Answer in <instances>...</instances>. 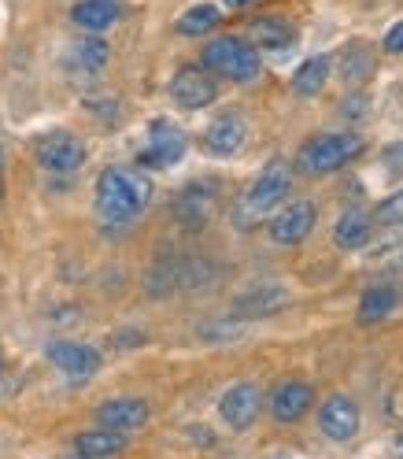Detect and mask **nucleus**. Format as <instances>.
<instances>
[{
    "mask_svg": "<svg viewBox=\"0 0 403 459\" xmlns=\"http://www.w3.org/2000/svg\"><path fill=\"white\" fill-rule=\"evenodd\" d=\"M175 215L182 226L189 230H200L211 215H215V189L208 182H193L182 196H178V204H175Z\"/></svg>",
    "mask_w": 403,
    "mask_h": 459,
    "instance_id": "nucleus-15",
    "label": "nucleus"
},
{
    "mask_svg": "<svg viewBox=\"0 0 403 459\" xmlns=\"http://www.w3.org/2000/svg\"><path fill=\"white\" fill-rule=\"evenodd\" d=\"M219 19H222V12H219L215 4H196V8H189V12L178 19V34H185V38H204L208 30H215V26H219Z\"/></svg>",
    "mask_w": 403,
    "mask_h": 459,
    "instance_id": "nucleus-23",
    "label": "nucleus"
},
{
    "mask_svg": "<svg viewBox=\"0 0 403 459\" xmlns=\"http://www.w3.org/2000/svg\"><path fill=\"white\" fill-rule=\"evenodd\" d=\"M370 230H373L370 212L366 208H348V212L337 219V226H333V241L344 252H356V248L370 245Z\"/></svg>",
    "mask_w": 403,
    "mask_h": 459,
    "instance_id": "nucleus-17",
    "label": "nucleus"
},
{
    "mask_svg": "<svg viewBox=\"0 0 403 459\" xmlns=\"http://www.w3.org/2000/svg\"><path fill=\"white\" fill-rule=\"evenodd\" d=\"M149 415H152V408L141 396H115V400H104V404L97 408V422L104 429H115V434L141 429L149 422Z\"/></svg>",
    "mask_w": 403,
    "mask_h": 459,
    "instance_id": "nucleus-13",
    "label": "nucleus"
},
{
    "mask_svg": "<svg viewBox=\"0 0 403 459\" xmlns=\"http://www.w3.org/2000/svg\"><path fill=\"white\" fill-rule=\"evenodd\" d=\"M226 8H248V4H255V0H222Z\"/></svg>",
    "mask_w": 403,
    "mask_h": 459,
    "instance_id": "nucleus-27",
    "label": "nucleus"
},
{
    "mask_svg": "<svg viewBox=\"0 0 403 459\" xmlns=\"http://www.w3.org/2000/svg\"><path fill=\"white\" fill-rule=\"evenodd\" d=\"M244 141H248V123H244V115L241 111H226L219 115V119L204 130V149L219 160H229V156H237L244 149Z\"/></svg>",
    "mask_w": 403,
    "mask_h": 459,
    "instance_id": "nucleus-11",
    "label": "nucleus"
},
{
    "mask_svg": "<svg viewBox=\"0 0 403 459\" xmlns=\"http://www.w3.org/2000/svg\"><path fill=\"white\" fill-rule=\"evenodd\" d=\"M34 156L45 170H52V175H71V170H78L85 163V145L74 137V134H45L38 145H34Z\"/></svg>",
    "mask_w": 403,
    "mask_h": 459,
    "instance_id": "nucleus-6",
    "label": "nucleus"
},
{
    "mask_svg": "<svg viewBox=\"0 0 403 459\" xmlns=\"http://www.w3.org/2000/svg\"><path fill=\"white\" fill-rule=\"evenodd\" d=\"M289 189H293L289 163H285V160H270L263 170H259V178L252 182V189L244 193L237 222L241 226H255L259 219H267L274 208H281V200L289 196Z\"/></svg>",
    "mask_w": 403,
    "mask_h": 459,
    "instance_id": "nucleus-2",
    "label": "nucleus"
},
{
    "mask_svg": "<svg viewBox=\"0 0 403 459\" xmlns=\"http://www.w3.org/2000/svg\"><path fill=\"white\" fill-rule=\"evenodd\" d=\"M48 363L56 370H64L71 382H85L100 370V352L93 344H81V341H52L48 344Z\"/></svg>",
    "mask_w": 403,
    "mask_h": 459,
    "instance_id": "nucleus-8",
    "label": "nucleus"
},
{
    "mask_svg": "<svg viewBox=\"0 0 403 459\" xmlns=\"http://www.w3.org/2000/svg\"><path fill=\"white\" fill-rule=\"evenodd\" d=\"M392 307H396V290H392V285H378V290L363 293V304L356 311V319L359 323H378V319H385Z\"/></svg>",
    "mask_w": 403,
    "mask_h": 459,
    "instance_id": "nucleus-22",
    "label": "nucleus"
},
{
    "mask_svg": "<svg viewBox=\"0 0 403 459\" xmlns=\"http://www.w3.org/2000/svg\"><path fill=\"white\" fill-rule=\"evenodd\" d=\"M126 448V434H115V429H85L74 437V452L85 459H111Z\"/></svg>",
    "mask_w": 403,
    "mask_h": 459,
    "instance_id": "nucleus-18",
    "label": "nucleus"
},
{
    "mask_svg": "<svg viewBox=\"0 0 403 459\" xmlns=\"http://www.w3.org/2000/svg\"><path fill=\"white\" fill-rule=\"evenodd\" d=\"M248 30H252V41L263 45V48H281V45H289L296 38L293 26L285 19H259V22L248 26Z\"/></svg>",
    "mask_w": 403,
    "mask_h": 459,
    "instance_id": "nucleus-24",
    "label": "nucleus"
},
{
    "mask_svg": "<svg viewBox=\"0 0 403 459\" xmlns=\"http://www.w3.org/2000/svg\"><path fill=\"white\" fill-rule=\"evenodd\" d=\"M363 426V415H359V404L348 396V393H330L319 408V429L330 437V441H352Z\"/></svg>",
    "mask_w": 403,
    "mask_h": 459,
    "instance_id": "nucleus-7",
    "label": "nucleus"
},
{
    "mask_svg": "<svg viewBox=\"0 0 403 459\" xmlns=\"http://www.w3.org/2000/svg\"><path fill=\"white\" fill-rule=\"evenodd\" d=\"M0 178H4V149H0Z\"/></svg>",
    "mask_w": 403,
    "mask_h": 459,
    "instance_id": "nucleus-29",
    "label": "nucleus"
},
{
    "mask_svg": "<svg viewBox=\"0 0 403 459\" xmlns=\"http://www.w3.org/2000/svg\"><path fill=\"white\" fill-rule=\"evenodd\" d=\"M385 48H389V52H403V19L389 26V34H385Z\"/></svg>",
    "mask_w": 403,
    "mask_h": 459,
    "instance_id": "nucleus-26",
    "label": "nucleus"
},
{
    "mask_svg": "<svg viewBox=\"0 0 403 459\" xmlns=\"http://www.w3.org/2000/svg\"><path fill=\"white\" fill-rule=\"evenodd\" d=\"M123 19V8L115 0H78L71 8V22L85 34H104Z\"/></svg>",
    "mask_w": 403,
    "mask_h": 459,
    "instance_id": "nucleus-16",
    "label": "nucleus"
},
{
    "mask_svg": "<svg viewBox=\"0 0 403 459\" xmlns=\"http://www.w3.org/2000/svg\"><path fill=\"white\" fill-rule=\"evenodd\" d=\"M74 459H85V455H74Z\"/></svg>",
    "mask_w": 403,
    "mask_h": 459,
    "instance_id": "nucleus-30",
    "label": "nucleus"
},
{
    "mask_svg": "<svg viewBox=\"0 0 403 459\" xmlns=\"http://www.w3.org/2000/svg\"><path fill=\"white\" fill-rule=\"evenodd\" d=\"M373 222H382V226H403V189L392 193L389 200H382L378 212H373Z\"/></svg>",
    "mask_w": 403,
    "mask_h": 459,
    "instance_id": "nucleus-25",
    "label": "nucleus"
},
{
    "mask_svg": "<svg viewBox=\"0 0 403 459\" xmlns=\"http://www.w3.org/2000/svg\"><path fill=\"white\" fill-rule=\"evenodd\" d=\"M170 97H175V104L185 111H200V108L215 104L219 85H215L211 71H204V67H182L175 78H170Z\"/></svg>",
    "mask_w": 403,
    "mask_h": 459,
    "instance_id": "nucleus-10",
    "label": "nucleus"
},
{
    "mask_svg": "<svg viewBox=\"0 0 403 459\" xmlns=\"http://www.w3.org/2000/svg\"><path fill=\"white\" fill-rule=\"evenodd\" d=\"M285 304H289V293H285L281 285H255V290L237 297V311L252 315V319H259V315H270V311H278Z\"/></svg>",
    "mask_w": 403,
    "mask_h": 459,
    "instance_id": "nucleus-19",
    "label": "nucleus"
},
{
    "mask_svg": "<svg viewBox=\"0 0 403 459\" xmlns=\"http://www.w3.org/2000/svg\"><path fill=\"white\" fill-rule=\"evenodd\" d=\"M359 152H363V141L356 134H319L304 145L300 167L307 175H333V170L348 167Z\"/></svg>",
    "mask_w": 403,
    "mask_h": 459,
    "instance_id": "nucleus-4",
    "label": "nucleus"
},
{
    "mask_svg": "<svg viewBox=\"0 0 403 459\" xmlns=\"http://www.w3.org/2000/svg\"><path fill=\"white\" fill-rule=\"evenodd\" d=\"M107 64V45L100 41V34H85L74 48H71V67L74 71H100Z\"/></svg>",
    "mask_w": 403,
    "mask_h": 459,
    "instance_id": "nucleus-21",
    "label": "nucleus"
},
{
    "mask_svg": "<svg viewBox=\"0 0 403 459\" xmlns=\"http://www.w3.org/2000/svg\"><path fill=\"white\" fill-rule=\"evenodd\" d=\"M392 455H399V459H403V434L392 441Z\"/></svg>",
    "mask_w": 403,
    "mask_h": 459,
    "instance_id": "nucleus-28",
    "label": "nucleus"
},
{
    "mask_svg": "<svg viewBox=\"0 0 403 459\" xmlns=\"http://www.w3.org/2000/svg\"><path fill=\"white\" fill-rule=\"evenodd\" d=\"M185 149H189L185 134L170 119H156L149 126V141H145V152H141V163L152 167V170H167L185 156Z\"/></svg>",
    "mask_w": 403,
    "mask_h": 459,
    "instance_id": "nucleus-5",
    "label": "nucleus"
},
{
    "mask_svg": "<svg viewBox=\"0 0 403 459\" xmlns=\"http://www.w3.org/2000/svg\"><path fill=\"white\" fill-rule=\"evenodd\" d=\"M326 78H330V56H311V60L300 64L293 74V93L296 97H319L326 90Z\"/></svg>",
    "mask_w": 403,
    "mask_h": 459,
    "instance_id": "nucleus-20",
    "label": "nucleus"
},
{
    "mask_svg": "<svg viewBox=\"0 0 403 459\" xmlns=\"http://www.w3.org/2000/svg\"><path fill=\"white\" fill-rule=\"evenodd\" d=\"M204 71L226 78V82H252L259 74V52L244 38H215L204 45Z\"/></svg>",
    "mask_w": 403,
    "mask_h": 459,
    "instance_id": "nucleus-3",
    "label": "nucleus"
},
{
    "mask_svg": "<svg viewBox=\"0 0 403 459\" xmlns=\"http://www.w3.org/2000/svg\"><path fill=\"white\" fill-rule=\"evenodd\" d=\"M311 400H314V385L307 382H281L274 393H270V415L278 422H300L307 411H311Z\"/></svg>",
    "mask_w": 403,
    "mask_h": 459,
    "instance_id": "nucleus-14",
    "label": "nucleus"
},
{
    "mask_svg": "<svg viewBox=\"0 0 403 459\" xmlns=\"http://www.w3.org/2000/svg\"><path fill=\"white\" fill-rule=\"evenodd\" d=\"M152 200V182L133 167H107L97 178V215L107 226H130L145 215Z\"/></svg>",
    "mask_w": 403,
    "mask_h": 459,
    "instance_id": "nucleus-1",
    "label": "nucleus"
},
{
    "mask_svg": "<svg viewBox=\"0 0 403 459\" xmlns=\"http://www.w3.org/2000/svg\"><path fill=\"white\" fill-rule=\"evenodd\" d=\"M259 404H263V396H259V385L255 382H237L229 385L219 400V415L229 429H248L259 415Z\"/></svg>",
    "mask_w": 403,
    "mask_h": 459,
    "instance_id": "nucleus-12",
    "label": "nucleus"
},
{
    "mask_svg": "<svg viewBox=\"0 0 403 459\" xmlns=\"http://www.w3.org/2000/svg\"><path fill=\"white\" fill-rule=\"evenodd\" d=\"M314 222H319V208L311 200H293L289 208H281L274 219H270V241L274 245H300L311 238Z\"/></svg>",
    "mask_w": 403,
    "mask_h": 459,
    "instance_id": "nucleus-9",
    "label": "nucleus"
}]
</instances>
